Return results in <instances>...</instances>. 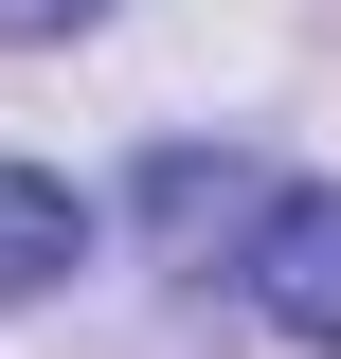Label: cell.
Segmentation results:
<instances>
[{"instance_id": "cell-1", "label": "cell", "mask_w": 341, "mask_h": 359, "mask_svg": "<svg viewBox=\"0 0 341 359\" xmlns=\"http://www.w3.org/2000/svg\"><path fill=\"white\" fill-rule=\"evenodd\" d=\"M252 306L288 323L305 359H341V180H305V198L252 216Z\"/></svg>"}, {"instance_id": "cell-3", "label": "cell", "mask_w": 341, "mask_h": 359, "mask_svg": "<svg viewBox=\"0 0 341 359\" xmlns=\"http://www.w3.org/2000/svg\"><path fill=\"white\" fill-rule=\"evenodd\" d=\"M215 198H234V162H198V144H162V162H144V216H180V233H198Z\"/></svg>"}, {"instance_id": "cell-2", "label": "cell", "mask_w": 341, "mask_h": 359, "mask_svg": "<svg viewBox=\"0 0 341 359\" xmlns=\"http://www.w3.org/2000/svg\"><path fill=\"white\" fill-rule=\"evenodd\" d=\"M90 269V198L36 162H0V306H36V287H72Z\"/></svg>"}, {"instance_id": "cell-4", "label": "cell", "mask_w": 341, "mask_h": 359, "mask_svg": "<svg viewBox=\"0 0 341 359\" xmlns=\"http://www.w3.org/2000/svg\"><path fill=\"white\" fill-rule=\"evenodd\" d=\"M108 0H0V36H90Z\"/></svg>"}]
</instances>
